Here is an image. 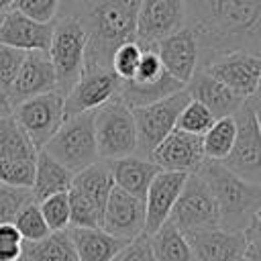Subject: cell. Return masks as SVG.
Wrapping results in <instances>:
<instances>
[{"instance_id": "6da1fadb", "label": "cell", "mask_w": 261, "mask_h": 261, "mask_svg": "<svg viewBox=\"0 0 261 261\" xmlns=\"http://www.w3.org/2000/svg\"><path fill=\"white\" fill-rule=\"evenodd\" d=\"M184 4L186 27L198 41L200 65L232 51L261 55V0H184Z\"/></svg>"}, {"instance_id": "7a4b0ae2", "label": "cell", "mask_w": 261, "mask_h": 261, "mask_svg": "<svg viewBox=\"0 0 261 261\" xmlns=\"http://www.w3.org/2000/svg\"><path fill=\"white\" fill-rule=\"evenodd\" d=\"M139 6L141 0H90L75 14L88 35L84 65L110 67L112 53L122 43L137 41Z\"/></svg>"}, {"instance_id": "3957f363", "label": "cell", "mask_w": 261, "mask_h": 261, "mask_svg": "<svg viewBox=\"0 0 261 261\" xmlns=\"http://www.w3.org/2000/svg\"><path fill=\"white\" fill-rule=\"evenodd\" d=\"M198 173L206 179L216 198L220 226L243 232L261 208V184L243 179L216 159H204Z\"/></svg>"}, {"instance_id": "277c9868", "label": "cell", "mask_w": 261, "mask_h": 261, "mask_svg": "<svg viewBox=\"0 0 261 261\" xmlns=\"http://www.w3.org/2000/svg\"><path fill=\"white\" fill-rule=\"evenodd\" d=\"M88 35L77 16H57L49 45V59L57 77V92L65 98L75 86L86 63Z\"/></svg>"}, {"instance_id": "5b68a950", "label": "cell", "mask_w": 261, "mask_h": 261, "mask_svg": "<svg viewBox=\"0 0 261 261\" xmlns=\"http://www.w3.org/2000/svg\"><path fill=\"white\" fill-rule=\"evenodd\" d=\"M43 151H47L71 173H77L100 161L94 133V110L67 116L59 130L43 147Z\"/></svg>"}, {"instance_id": "8992f818", "label": "cell", "mask_w": 261, "mask_h": 261, "mask_svg": "<svg viewBox=\"0 0 261 261\" xmlns=\"http://www.w3.org/2000/svg\"><path fill=\"white\" fill-rule=\"evenodd\" d=\"M98 155L104 161L137 155V128L133 110L116 96L94 110Z\"/></svg>"}, {"instance_id": "52a82bcc", "label": "cell", "mask_w": 261, "mask_h": 261, "mask_svg": "<svg viewBox=\"0 0 261 261\" xmlns=\"http://www.w3.org/2000/svg\"><path fill=\"white\" fill-rule=\"evenodd\" d=\"M192 100L188 90H179L159 102L130 108L137 128V155L149 159L155 147L175 128L177 116L184 110V106Z\"/></svg>"}, {"instance_id": "ba28073f", "label": "cell", "mask_w": 261, "mask_h": 261, "mask_svg": "<svg viewBox=\"0 0 261 261\" xmlns=\"http://www.w3.org/2000/svg\"><path fill=\"white\" fill-rule=\"evenodd\" d=\"M169 220L181 232L220 226V212L216 198L200 173H192L186 177L184 188L171 208Z\"/></svg>"}, {"instance_id": "9c48e42d", "label": "cell", "mask_w": 261, "mask_h": 261, "mask_svg": "<svg viewBox=\"0 0 261 261\" xmlns=\"http://www.w3.org/2000/svg\"><path fill=\"white\" fill-rule=\"evenodd\" d=\"M237 137L230 153L222 163L247 181L261 184V128L249 100L237 110Z\"/></svg>"}, {"instance_id": "30bf717a", "label": "cell", "mask_w": 261, "mask_h": 261, "mask_svg": "<svg viewBox=\"0 0 261 261\" xmlns=\"http://www.w3.org/2000/svg\"><path fill=\"white\" fill-rule=\"evenodd\" d=\"M65 98L59 92H47L29 98L14 106L12 116L31 139L33 147L41 151L65 120Z\"/></svg>"}, {"instance_id": "8fae6325", "label": "cell", "mask_w": 261, "mask_h": 261, "mask_svg": "<svg viewBox=\"0 0 261 261\" xmlns=\"http://www.w3.org/2000/svg\"><path fill=\"white\" fill-rule=\"evenodd\" d=\"M120 80L110 67L84 65L80 80L65 96V118L100 108L118 96Z\"/></svg>"}, {"instance_id": "7c38bea8", "label": "cell", "mask_w": 261, "mask_h": 261, "mask_svg": "<svg viewBox=\"0 0 261 261\" xmlns=\"http://www.w3.org/2000/svg\"><path fill=\"white\" fill-rule=\"evenodd\" d=\"M186 27L184 0H141L137 14V43L141 49L155 45Z\"/></svg>"}, {"instance_id": "4fadbf2b", "label": "cell", "mask_w": 261, "mask_h": 261, "mask_svg": "<svg viewBox=\"0 0 261 261\" xmlns=\"http://www.w3.org/2000/svg\"><path fill=\"white\" fill-rule=\"evenodd\" d=\"M200 67L245 100L251 98L261 86V55L232 51L216 55Z\"/></svg>"}, {"instance_id": "5bb4252c", "label": "cell", "mask_w": 261, "mask_h": 261, "mask_svg": "<svg viewBox=\"0 0 261 261\" xmlns=\"http://www.w3.org/2000/svg\"><path fill=\"white\" fill-rule=\"evenodd\" d=\"M159 169L177 171V173H198L206 155H204V141L198 135L173 128L151 153L149 157Z\"/></svg>"}, {"instance_id": "9a60e30c", "label": "cell", "mask_w": 261, "mask_h": 261, "mask_svg": "<svg viewBox=\"0 0 261 261\" xmlns=\"http://www.w3.org/2000/svg\"><path fill=\"white\" fill-rule=\"evenodd\" d=\"M100 228L124 241L137 239L145 232V200L114 186L106 200Z\"/></svg>"}, {"instance_id": "2e32d148", "label": "cell", "mask_w": 261, "mask_h": 261, "mask_svg": "<svg viewBox=\"0 0 261 261\" xmlns=\"http://www.w3.org/2000/svg\"><path fill=\"white\" fill-rule=\"evenodd\" d=\"M47 92H57V77H55L53 63L49 59V53H43V51L27 53L14 82L6 90L12 108L29 98H35Z\"/></svg>"}, {"instance_id": "e0dca14e", "label": "cell", "mask_w": 261, "mask_h": 261, "mask_svg": "<svg viewBox=\"0 0 261 261\" xmlns=\"http://www.w3.org/2000/svg\"><path fill=\"white\" fill-rule=\"evenodd\" d=\"M194 261H241L245 257V230H226L222 226L184 232Z\"/></svg>"}, {"instance_id": "ac0fdd59", "label": "cell", "mask_w": 261, "mask_h": 261, "mask_svg": "<svg viewBox=\"0 0 261 261\" xmlns=\"http://www.w3.org/2000/svg\"><path fill=\"white\" fill-rule=\"evenodd\" d=\"M155 51L165 71L184 86H188V82L192 80V75L200 65V51L194 33L188 27H184L177 33L161 39L155 45Z\"/></svg>"}, {"instance_id": "d6986e66", "label": "cell", "mask_w": 261, "mask_h": 261, "mask_svg": "<svg viewBox=\"0 0 261 261\" xmlns=\"http://www.w3.org/2000/svg\"><path fill=\"white\" fill-rule=\"evenodd\" d=\"M53 37V22H39L18 10H8L0 20V43L20 49L24 53L49 51Z\"/></svg>"}, {"instance_id": "ffe728a7", "label": "cell", "mask_w": 261, "mask_h": 261, "mask_svg": "<svg viewBox=\"0 0 261 261\" xmlns=\"http://www.w3.org/2000/svg\"><path fill=\"white\" fill-rule=\"evenodd\" d=\"M186 173L165 171L161 169L153 179L145 194V232H155L161 224L169 220L171 208L184 188Z\"/></svg>"}, {"instance_id": "44dd1931", "label": "cell", "mask_w": 261, "mask_h": 261, "mask_svg": "<svg viewBox=\"0 0 261 261\" xmlns=\"http://www.w3.org/2000/svg\"><path fill=\"white\" fill-rule=\"evenodd\" d=\"M186 90L192 96V100L202 102L216 118L234 116L237 110L245 104V98H241L239 94H234L230 88H226L222 82H218L216 77H212L202 67L196 69V73L188 82Z\"/></svg>"}, {"instance_id": "7402d4cb", "label": "cell", "mask_w": 261, "mask_h": 261, "mask_svg": "<svg viewBox=\"0 0 261 261\" xmlns=\"http://www.w3.org/2000/svg\"><path fill=\"white\" fill-rule=\"evenodd\" d=\"M80 261H112L128 243L120 237L106 232L104 228H67Z\"/></svg>"}, {"instance_id": "603a6c76", "label": "cell", "mask_w": 261, "mask_h": 261, "mask_svg": "<svg viewBox=\"0 0 261 261\" xmlns=\"http://www.w3.org/2000/svg\"><path fill=\"white\" fill-rule=\"evenodd\" d=\"M110 171L114 177V186L122 188L124 192L145 200V194L151 186V179L161 171L151 159L139 157V155H128L120 159H112Z\"/></svg>"}, {"instance_id": "cb8c5ba5", "label": "cell", "mask_w": 261, "mask_h": 261, "mask_svg": "<svg viewBox=\"0 0 261 261\" xmlns=\"http://www.w3.org/2000/svg\"><path fill=\"white\" fill-rule=\"evenodd\" d=\"M73 181V173L63 167L57 159H53L47 151H37V159H35V181H33V198L39 204L41 200H45L47 196L53 194H61L67 192L71 188Z\"/></svg>"}, {"instance_id": "d4e9b609", "label": "cell", "mask_w": 261, "mask_h": 261, "mask_svg": "<svg viewBox=\"0 0 261 261\" xmlns=\"http://www.w3.org/2000/svg\"><path fill=\"white\" fill-rule=\"evenodd\" d=\"M71 188L77 190L80 194H84L100 212H104L106 200L114 188V177L110 171V163L100 159L92 165H88L86 169L73 173V181Z\"/></svg>"}, {"instance_id": "484cf974", "label": "cell", "mask_w": 261, "mask_h": 261, "mask_svg": "<svg viewBox=\"0 0 261 261\" xmlns=\"http://www.w3.org/2000/svg\"><path fill=\"white\" fill-rule=\"evenodd\" d=\"M186 86L181 82H177L175 77H171L169 73H165L161 80L157 82H120L118 88V98L128 106V108H139V106H147L153 102H159L179 90H184Z\"/></svg>"}, {"instance_id": "4316f807", "label": "cell", "mask_w": 261, "mask_h": 261, "mask_svg": "<svg viewBox=\"0 0 261 261\" xmlns=\"http://www.w3.org/2000/svg\"><path fill=\"white\" fill-rule=\"evenodd\" d=\"M20 261H80L71 237L65 230H51L39 241H22Z\"/></svg>"}, {"instance_id": "83f0119b", "label": "cell", "mask_w": 261, "mask_h": 261, "mask_svg": "<svg viewBox=\"0 0 261 261\" xmlns=\"http://www.w3.org/2000/svg\"><path fill=\"white\" fill-rule=\"evenodd\" d=\"M149 243L155 261H194L186 234L171 220H167L155 232H151Z\"/></svg>"}, {"instance_id": "f1b7e54d", "label": "cell", "mask_w": 261, "mask_h": 261, "mask_svg": "<svg viewBox=\"0 0 261 261\" xmlns=\"http://www.w3.org/2000/svg\"><path fill=\"white\" fill-rule=\"evenodd\" d=\"M0 159H37V149L12 114L0 116Z\"/></svg>"}, {"instance_id": "f546056e", "label": "cell", "mask_w": 261, "mask_h": 261, "mask_svg": "<svg viewBox=\"0 0 261 261\" xmlns=\"http://www.w3.org/2000/svg\"><path fill=\"white\" fill-rule=\"evenodd\" d=\"M234 137H237V122H234V116L216 118L214 124L208 128V133L202 137L206 159L222 161V159L230 153V149H232V145H234Z\"/></svg>"}, {"instance_id": "4dcf8cb0", "label": "cell", "mask_w": 261, "mask_h": 261, "mask_svg": "<svg viewBox=\"0 0 261 261\" xmlns=\"http://www.w3.org/2000/svg\"><path fill=\"white\" fill-rule=\"evenodd\" d=\"M69 198V226L77 228H98L102 226V212L77 190H67Z\"/></svg>"}, {"instance_id": "1f68e13d", "label": "cell", "mask_w": 261, "mask_h": 261, "mask_svg": "<svg viewBox=\"0 0 261 261\" xmlns=\"http://www.w3.org/2000/svg\"><path fill=\"white\" fill-rule=\"evenodd\" d=\"M214 120H216V116L202 102L190 100L184 106V110L179 112L175 128L186 130V133H192V135H198V137H204L208 133V128L214 124Z\"/></svg>"}, {"instance_id": "d6a6232c", "label": "cell", "mask_w": 261, "mask_h": 261, "mask_svg": "<svg viewBox=\"0 0 261 261\" xmlns=\"http://www.w3.org/2000/svg\"><path fill=\"white\" fill-rule=\"evenodd\" d=\"M14 226L18 228L22 241H39L43 237H47L51 230L41 214V208L37 202L27 204L14 218Z\"/></svg>"}, {"instance_id": "836d02e7", "label": "cell", "mask_w": 261, "mask_h": 261, "mask_svg": "<svg viewBox=\"0 0 261 261\" xmlns=\"http://www.w3.org/2000/svg\"><path fill=\"white\" fill-rule=\"evenodd\" d=\"M35 159H0V184L14 188H33Z\"/></svg>"}, {"instance_id": "e575fe53", "label": "cell", "mask_w": 261, "mask_h": 261, "mask_svg": "<svg viewBox=\"0 0 261 261\" xmlns=\"http://www.w3.org/2000/svg\"><path fill=\"white\" fill-rule=\"evenodd\" d=\"M41 214L49 226V230H65L69 228V198L67 192L47 196L39 202Z\"/></svg>"}, {"instance_id": "d590c367", "label": "cell", "mask_w": 261, "mask_h": 261, "mask_svg": "<svg viewBox=\"0 0 261 261\" xmlns=\"http://www.w3.org/2000/svg\"><path fill=\"white\" fill-rule=\"evenodd\" d=\"M141 55H143V49H141V45H139L137 41L122 43V45L112 53L110 67H112V71L118 75L120 82L135 77L137 67H139V61H141Z\"/></svg>"}, {"instance_id": "8d00e7d4", "label": "cell", "mask_w": 261, "mask_h": 261, "mask_svg": "<svg viewBox=\"0 0 261 261\" xmlns=\"http://www.w3.org/2000/svg\"><path fill=\"white\" fill-rule=\"evenodd\" d=\"M31 202H35V198L29 188L0 184V222H14L16 214Z\"/></svg>"}, {"instance_id": "74e56055", "label": "cell", "mask_w": 261, "mask_h": 261, "mask_svg": "<svg viewBox=\"0 0 261 261\" xmlns=\"http://www.w3.org/2000/svg\"><path fill=\"white\" fill-rule=\"evenodd\" d=\"M59 6L61 0H14L12 10H18L39 22H55L59 16Z\"/></svg>"}, {"instance_id": "f35d334b", "label": "cell", "mask_w": 261, "mask_h": 261, "mask_svg": "<svg viewBox=\"0 0 261 261\" xmlns=\"http://www.w3.org/2000/svg\"><path fill=\"white\" fill-rule=\"evenodd\" d=\"M24 55H27L24 51L0 43V88L2 90H8L10 84L14 82L16 73L24 61Z\"/></svg>"}, {"instance_id": "ab89813d", "label": "cell", "mask_w": 261, "mask_h": 261, "mask_svg": "<svg viewBox=\"0 0 261 261\" xmlns=\"http://www.w3.org/2000/svg\"><path fill=\"white\" fill-rule=\"evenodd\" d=\"M165 67L157 55L155 49H143V55H141V61H139V67H137V73L133 77V82H157L165 75ZM126 82V80H124Z\"/></svg>"}, {"instance_id": "60d3db41", "label": "cell", "mask_w": 261, "mask_h": 261, "mask_svg": "<svg viewBox=\"0 0 261 261\" xmlns=\"http://www.w3.org/2000/svg\"><path fill=\"white\" fill-rule=\"evenodd\" d=\"M112 261H155L153 249H151V243H149V234L143 232L137 239L128 241Z\"/></svg>"}, {"instance_id": "b9f144b4", "label": "cell", "mask_w": 261, "mask_h": 261, "mask_svg": "<svg viewBox=\"0 0 261 261\" xmlns=\"http://www.w3.org/2000/svg\"><path fill=\"white\" fill-rule=\"evenodd\" d=\"M245 239H247L245 259L247 261H261V224L257 222V218H253L251 224L245 228Z\"/></svg>"}, {"instance_id": "7bdbcfd3", "label": "cell", "mask_w": 261, "mask_h": 261, "mask_svg": "<svg viewBox=\"0 0 261 261\" xmlns=\"http://www.w3.org/2000/svg\"><path fill=\"white\" fill-rule=\"evenodd\" d=\"M0 245H22V237L14 222H0Z\"/></svg>"}, {"instance_id": "ee69618b", "label": "cell", "mask_w": 261, "mask_h": 261, "mask_svg": "<svg viewBox=\"0 0 261 261\" xmlns=\"http://www.w3.org/2000/svg\"><path fill=\"white\" fill-rule=\"evenodd\" d=\"M90 0H61V6H59V16H75L80 14L86 4Z\"/></svg>"}, {"instance_id": "f6af8a7d", "label": "cell", "mask_w": 261, "mask_h": 261, "mask_svg": "<svg viewBox=\"0 0 261 261\" xmlns=\"http://www.w3.org/2000/svg\"><path fill=\"white\" fill-rule=\"evenodd\" d=\"M22 245H0V261H20Z\"/></svg>"}, {"instance_id": "bcb514c9", "label": "cell", "mask_w": 261, "mask_h": 261, "mask_svg": "<svg viewBox=\"0 0 261 261\" xmlns=\"http://www.w3.org/2000/svg\"><path fill=\"white\" fill-rule=\"evenodd\" d=\"M249 102H251V106H253V112H255V116H257V122H259V128H261V86L257 88V92L251 96V98H247Z\"/></svg>"}, {"instance_id": "7dc6e473", "label": "cell", "mask_w": 261, "mask_h": 261, "mask_svg": "<svg viewBox=\"0 0 261 261\" xmlns=\"http://www.w3.org/2000/svg\"><path fill=\"white\" fill-rule=\"evenodd\" d=\"M12 104H10V100H8V94H6V90H2L0 88V116H8V114H12Z\"/></svg>"}, {"instance_id": "c3c4849f", "label": "cell", "mask_w": 261, "mask_h": 261, "mask_svg": "<svg viewBox=\"0 0 261 261\" xmlns=\"http://www.w3.org/2000/svg\"><path fill=\"white\" fill-rule=\"evenodd\" d=\"M14 0H0V16H4L8 10H12Z\"/></svg>"}, {"instance_id": "681fc988", "label": "cell", "mask_w": 261, "mask_h": 261, "mask_svg": "<svg viewBox=\"0 0 261 261\" xmlns=\"http://www.w3.org/2000/svg\"><path fill=\"white\" fill-rule=\"evenodd\" d=\"M255 218H257V222H259V224H261V208H259V210H257V214H255Z\"/></svg>"}, {"instance_id": "f907efd6", "label": "cell", "mask_w": 261, "mask_h": 261, "mask_svg": "<svg viewBox=\"0 0 261 261\" xmlns=\"http://www.w3.org/2000/svg\"><path fill=\"white\" fill-rule=\"evenodd\" d=\"M241 261H247V259H245V257H243V259H241Z\"/></svg>"}, {"instance_id": "816d5d0a", "label": "cell", "mask_w": 261, "mask_h": 261, "mask_svg": "<svg viewBox=\"0 0 261 261\" xmlns=\"http://www.w3.org/2000/svg\"><path fill=\"white\" fill-rule=\"evenodd\" d=\"M0 20H2V16H0Z\"/></svg>"}]
</instances>
